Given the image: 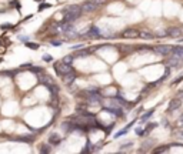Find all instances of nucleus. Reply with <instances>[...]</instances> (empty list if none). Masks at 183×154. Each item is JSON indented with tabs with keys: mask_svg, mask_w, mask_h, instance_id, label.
<instances>
[{
	"mask_svg": "<svg viewBox=\"0 0 183 154\" xmlns=\"http://www.w3.org/2000/svg\"><path fill=\"white\" fill-rule=\"evenodd\" d=\"M132 146H133V143H127V144H125L123 147H120L119 151H129V150H132Z\"/></svg>",
	"mask_w": 183,
	"mask_h": 154,
	"instance_id": "nucleus-20",
	"label": "nucleus"
},
{
	"mask_svg": "<svg viewBox=\"0 0 183 154\" xmlns=\"http://www.w3.org/2000/svg\"><path fill=\"white\" fill-rule=\"evenodd\" d=\"M50 143H51V146H54V144H59L60 143V137L57 136V134H51V136L49 137Z\"/></svg>",
	"mask_w": 183,
	"mask_h": 154,
	"instance_id": "nucleus-17",
	"label": "nucleus"
},
{
	"mask_svg": "<svg viewBox=\"0 0 183 154\" xmlns=\"http://www.w3.org/2000/svg\"><path fill=\"white\" fill-rule=\"evenodd\" d=\"M153 111H154V108H152V110H149V111L146 113V114H143V116H142V121H146V120L149 119L152 114H153Z\"/></svg>",
	"mask_w": 183,
	"mask_h": 154,
	"instance_id": "nucleus-21",
	"label": "nucleus"
},
{
	"mask_svg": "<svg viewBox=\"0 0 183 154\" xmlns=\"http://www.w3.org/2000/svg\"><path fill=\"white\" fill-rule=\"evenodd\" d=\"M166 36L167 37H173V39L182 37L183 36V27H170V29L166 30Z\"/></svg>",
	"mask_w": 183,
	"mask_h": 154,
	"instance_id": "nucleus-6",
	"label": "nucleus"
},
{
	"mask_svg": "<svg viewBox=\"0 0 183 154\" xmlns=\"http://www.w3.org/2000/svg\"><path fill=\"white\" fill-rule=\"evenodd\" d=\"M92 1H93V3H96V4H97V6H103V4H106V3H107V0H92Z\"/></svg>",
	"mask_w": 183,
	"mask_h": 154,
	"instance_id": "nucleus-24",
	"label": "nucleus"
},
{
	"mask_svg": "<svg viewBox=\"0 0 183 154\" xmlns=\"http://www.w3.org/2000/svg\"><path fill=\"white\" fill-rule=\"evenodd\" d=\"M176 137H177V140H183V131H179V133H176Z\"/></svg>",
	"mask_w": 183,
	"mask_h": 154,
	"instance_id": "nucleus-28",
	"label": "nucleus"
},
{
	"mask_svg": "<svg viewBox=\"0 0 183 154\" xmlns=\"http://www.w3.org/2000/svg\"><path fill=\"white\" fill-rule=\"evenodd\" d=\"M170 150V147L169 146H163V147H156L154 148V153H167Z\"/></svg>",
	"mask_w": 183,
	"mask_h": 154,
	"instance_id": "nucleus-18",
	"label": "nucleus"
},
{
	"mask_svg": "<svg viewBox=\"0 0 183 154\" xmlns=\"http://www.w3.org/2000/svg\"><path fill=\"white\" fill-rule=\"evenodd\" d=\"M62 79H63V81H65L66 84H70V83L76 79L74 71H70V73H67V74H65V76H62Z\"/></svg>",
	"mask_w": 183,
	"mask_h": 154,
	"instance_id": "nucleus-11",
	"label": "nucleus"
},
{
	"mask_svg": "<svg viewBox=\"0 0 183 154\" xmlns=\"http://www.w3.org/2000/svg\"><path fill=\"white\" fill-rule=\"evenodd\" d=\"M51 44L57 47V46H60V44H62V41H59V40H53V41H51Z\"/></svg>",
	"mask_w": 183,
	"mask_h": 154,
	"instance_id": "nucleus-27",
	"label": "nucleus"
},
{
	"mask_svg": "<svg viewBox=\"0 0 183 154\" xmlns=\"http://www.w3.org/2000/svg\"><path fill=\"white\" fill-rule=\"evenodd\" d=\"M169 56H172V57H175V59L183 61V46H176V47H173V50H172V53H170Z\"/></svg>",
	"mask_w": 183,
	"mask_h": 154,
	"instance_id": "nucleus-8",
	"label": "nucleus"
},
{
	"mask_svg": "<svg viewBox=\"0 0 183 154\" xmlns=\"http://www.w3.org/2000/svg\"><path fill=\"white\" fill-rule=\"evenodd\" d=\"M37 79H39V81H40L42 84H46V86L50 84V81H51V79L47 77V76H39Z\"/></svg>",
	"mask_w": 183,
	"mask_h": 154,
	"instance_id": "nucleus-16",
	"label": "nucleus"
},
{
	"mask_svg": "<svg viewBox=\"0 0 183 154\" xmlns=\"http://www.w3.org/2000/svg\"><path fill=\"white\" fill-rule=\"evenodd\" d=\"M46 7H49V4H47V3H45V4H42V6L39 7V10H45Z\"/></svg>",
	"mask_w": 183,
	"mask_h": 154,
	"instance_id": "nucleus-30",
	"label": "nucleus"
},
{
	"mask_svg": "<svg viewBox=\"0 0 183 154\" xmlns=\"http://www.w3.org/2000/svg\"><path fill=\"white\" fill-rule=\"evenodd\" d=\"M50 150H51V146H43V147H40V153H49Z\"/></svg>",
	"mask_w": 183,
	"mask_h": 154,
	"instance_id": "nucleus-23",
	"label": "nucleus"
},
{
	"mask_svg": "<svg viewBox=\"0 0 183 154\" xmlns=\"http://www.w3.org/2000/svg\"><path fill=\"white\" fill-rule=\"evenodd\" d=\"M177 97H180V99H182V97H183V90H182V91H180V93H179V94H177Z\"/></svg>",
	"mask_w": 183,
	"mask_h": 154,
	"instance_id": "nucleus-34",
	"label": "nucleus"
},
{
	"mask_svg": "<svg viewBox=\"0 0 183 154\" xmlns=\"http://www.w3.org/2000/svg\"><path fill=\"white\" fill-rule=\"evenodd\" d=\"M26 47H29V49H33V50H36L37 47H39V44H33V43H26Z\"/></svg>",
	"mask_w": 183,
	"mask_h": 154,
	"instance_id": "nucleus-25",
	"label": "nucleus"
},
{
	"mask_svg": "<svg viewBox=\"0 0 183 154\" xmlns=\"http://www.w3.org/2000/svg\"><path fill=\"white\" fill-rule=\"evenodd\" d=\"M47 88H49L50 93H53V94H57V93H59V87L56 84H47Z\"/></svg>",
	"mask_w": 183,
	"mask_h": 154,
	"instance_id": "nucleus-19",
	"label": "nucleus"
},
{
	"mask_svg": "<svg viewBox=\"0 0 183 154\" xmlns=\"http://www.w3.org/2000/svg\"><path fill=\"white\" fill-rule=\"evenodd\" d=\"M95 50V49H84V50H80V51H77L76 54H73L74 57H86V56H89L92 51Z\"/></svg>",
	"mask_w": 183,
	"mask_h": 154,
	"instance_id": "nucleus-13",
	"label": "nucleus"
},
{
	"mask_svg": "<svg viewBox=\"0 0 183 154\" xmlns=\"http://www.w3.org/2000/svg\"><path fill=\"white\" fill-rule=\"evenodd\" d=\"M136 134L137 136H143V130L142 128H136Z\"/></svg>",
	"mask_w": 183,
	"mask_h": 154,
	"instance_id": "nucleus-29",
	"label": "nucleus"
},
{
	"mask_svg": "<svg viewBox=\"0 0 183 154\" xmlns=\"http://www.w3.org/2000/svg\"><path fill=\"white\" fill-rule=\"evenodd\" d=\"M179 126H183V114L180 116V119H179Z\"/></svg>",
	"mask_w": 183,
	"mask_h": 154,
	"instance_id": "nucleus-33",
	"label": "nucleus"
},
{
	"mask_svg": "<svg viewBox=\"0 0 183 154\" xmlns=\"http://www.w3.org/2000/svg\"><path fill=\"white\" fill-rule=\"evenodd\" d=\"M180 106H182V100H180V97L173 99V100H170L169 106H167V111H169V113H173V111H175V110H177Z\"/></svg>",
	"mask_w": 183,
	"mask_h": 154,
	"instance_id": "nucleus-7",
	"label": "nucleus"
},
{
	"mask_svg": "<svg viewBox=\"0 0 183 154\" xmlns=\"http://www.w3.org/2000/svg\"><path fill=\"white\" fill-rule=\"evenodd\" d=\"M97 9H99V6L96 3H93L92 0H87V1H84L83 4H82V10H83L84 13H93Z\"/></svg>",
	"mask_w": 183,
	"mask_h": 154,
	"instance_id": "nucleus-5",
	"label": "nucleus"
},
{
	"mask_svg": "<svg viewBox=\"0 0 183 154\" xmlns=\"http://www.w3.org/2000/svg\"><path fill=\"white\" fill-rule=\"evenodd\" d=\"M54 70H56V73H57V76H65L67 73H70V71H73V68L70 64H67L65 61H57L56 64H54Z\"/></svg>",
	"mask_w": 183,
	"mask_h": 154,
	"instance_id": "nucleus-2",
	"label": "nucleus"
},
{
	"mask_svg": "<svg viewBox=\"0 0 183 154\" xmlns=\"http://www.w3.org/2000/svg\"><path fill=\"white\" fill-rule=\"evenodd\" d=\"M100 144H95V146H92V151H100Z\"/></svg>",
	"mask_w": 183,
	"mask_h": 154,
	"instance_id": "nucleus-26",
	"label": "nucleus"
},
{
	"mask_svg": "<svg viewBox=\"0 0 183 154\" xmlns=\"http://www.w3.org/2000/svg\"><path fill=\"white\" fill-rule=\"evenodd\" d=\"M73 59H74V56H73V54H70V56H66L62 61H65V63H67V64H70V63L73 61Z\"/></svg>",
	"mask_w": 183,
	"mask_h": 154,
	"instance_id": "nucleus-22",
	"label": "nucleus"
},
{
	"mask_svg": "<svg viewBox=\"0 0 183 154\" xmlns=\"http://www.w3.org/2000/svg\"><path fill=\"white\" fill-rule=\"evenodd\" d=\"M79 37H82V39H99V37H102V34H100L99 27L92 26V27L89 29V32H86V33H80Z\"/></svg>",
	"mask_w": 183,
	"mask_h": 154,
	"instance_id": "nucleus-3",
	"label": "nucleus"
},
{
	"mask_svg": "<svg viewBox=\"0 0 183 154\" xmlns=\"http://www.w3.org/2000/svg\"><path fill=\"white\" fill-rule=\"evenodd\" d=\"M139 33H137V30H134V29H127V30H125L123 34H122V37H125V39H134V37H137Z\"/></svg>",
	"mask_w": 183,
	"mask_h": 154,
	"instance_id": "nucleus-10",
	"label": "nucleus"
},
{
	"mask_svg": "<svg viewBox=\"0 0 183 154\" xmlns=\"http://www.w3.org/2000/svg\"><path fill=\"white\" fill-rule=\"evenodd\" d=\"M82 47V44H77V46H72V50H74V49H80Z\"/></svg>",
	"mask_w": 183,
	"mask_h": 154,
	"instance_id": "nucleus-32",
	"label": "nucleus"
},
{
	"mask_svg": "<svg viewBox=\"0 0 183 154\" xmlns=\"http://www.w3.org/2000/svg\"><path fill=\"white\" fill-rule=\"evenodd\" d=\"M134 123H136V121H132V123H130V124H129V126H126V127H125V128H123V130H120V131H117L116 134H115V138H119V137L125 136V134H126V133H127V131H129V128H130V127H132V126H133Z\"/></svg>",
	"mask_w": 183,
	"mask_h": 154,
	"instance_id": "nucleus-12",
	"label": "nucleus"
},
{
	"mask_svg": "<svg viewBox=\"0 0 183 154\" xmlns=\"http://www.w3.org/2000/svg\"><path fill=\"white\" fill-rule=\"evenodd\" d=\"M139 36H140L142 39H153V37H154V34L150 33V32H148V30H143V32H140V33H139Z\"/></svg>",
	"mask_w": 183,
	"mask_h": 154,
	"instance_id": "nucleus-15",
	"label": "nucleus"
},
{
	"mask_svg": "<svg viewBox=\"0 0 183 154\" xmlns=\"http://www.w3.org/2000/svg\"><path fill=\"white\" fill-rule=\"evenodd\" d=\"M83 13L82 10V6H69L65 10H62V15H63V21H67V23H73L76 19H79L80 15Z\"/></svg>",
	"mask_w": 183,
	"mask_h": 154,
	"instance_id": "nucleus-1",
	"label": "nucleus"
},
{
	"mask_svg": "<svg viewBox=\"0 0 183 154\" xmlns=\"http://www.w3.org/2000/svg\"><path fill=\"white\" fill-rule=\"evenodd\" d=\"M183 61L177 60V59H175V57H172V56H167L166 61H165V64H166L167 67H180Z\"/></svg>",
	"mask_w": 183,
	"mask_h": 154,
	"instance_id": "nucleus-9",
	"label": "nucleus"
},
{
	"mask_svg": "<svg viewBox=\"0 0 183 154\" xmlns=\"http://www.w3.org/2000/svg\"><path fill=\"white\" fill-rule=\"evenodd\" d=\"M172 50H173V47H172V46H167V44H160V46L153 47V51L157 53V54H160V56H169V54L172 53Z\"/></svg>",
	"mask_w": 183,
	"mask_h": 154,
	"instance_id": "nucleus-4",
	"label": "nucleus"
},
{
	"mask_svg": "<svg viewBox=\"0 0 183 154\" xmlns=\"http://www.w3.org/2000/svg\"><path fill=\"white\" fill-rule=\"evenodd\" d=\"M43 60H46V61H50V60H51V57H50V56H45V57H43Z\"/></svg>",
	"mask_w": 183,
	"mask_h": 154,
	"instance_id": "nucleus-31",
	"label": "nucleus"
},
{
	"mask_svg": "<svg viewBox=\"0 0 183 154\" xmlns=\"http://www.w3.org/2000/svg\"><path fill=\"white\" fill-rule=\"evenodd\" d=\"M154 127H157V123H150V124H148V126L143 128V136H149V133Z\"/></svg>",
	"mask_w": 183,
	"mask_h": 154,
	"instance_id": "nucleus-14",
	"label": "nucleus"
}]
</instances>
